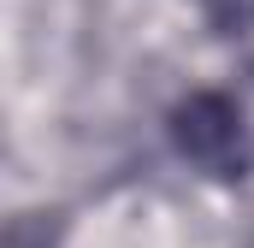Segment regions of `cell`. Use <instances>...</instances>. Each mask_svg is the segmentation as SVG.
I'll return each mask as SVG.
<instances>
[{
  "instance_id": "6da1fadb",
  "label": "cell",
  "mask_w": 254,
  "mask_h": 248,
  "mask_svg": "<svg viewBox=\"0 0 254 248\" xmlns=\"http://www.w3.org/2000/svg\"><path fill=\"white\" fill-rule=\"evenodd\" d=\"M207 6H219V12H237V18H243V12H254V0H207Z\"/></svg>"
}]
</instances>
